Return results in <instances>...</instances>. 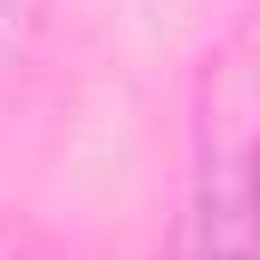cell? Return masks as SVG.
Wrapping results in <instances>:
<instances>
[{
    "instance_id": "6da1fadb",
    "label": "cell",
    "mask_w": 260,
    "mask_h": 260,
    "mask_svg": "<svg viewBox=\"0 0 260 260\" xmlns=\"http://www.w3.org/2000/svg\"><path fill=\"white\" fill-rule=\"evenodd\" d=\"M200 260H260V12L200 79Z\"/></svg>"
}]
</instances>
